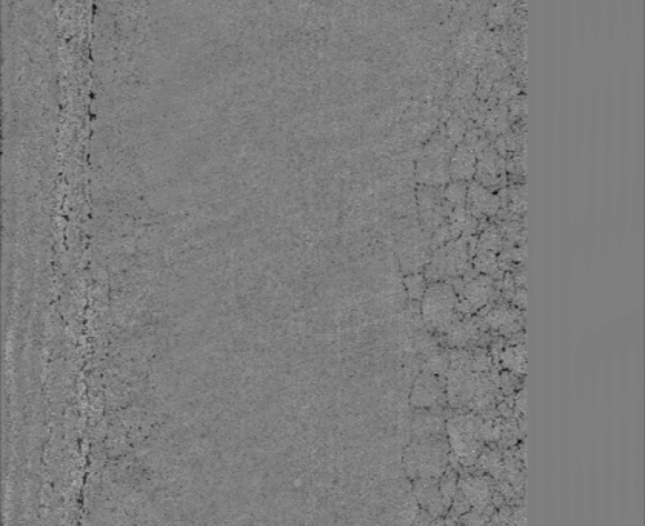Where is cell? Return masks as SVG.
<instances>
[{
	"label": "cell",
	"instance_id": "27",
	"mask_svg": "<svg viewBox=\"0 0 645 526\" xmlns=\"http://www.w3.org/2000/svg\"><path fill=\"white\" fill-rule=\"evenodd\" d=\"M467 134V128L465 124L461 119H451L449 124H447V133L445 136L449 137V140L454 145L459 143L465 139Z\"/></svg>",
	"mask_w": 645,
	"mask_h": 526
},
{
	"label": "cell",
	"instance_id": "8",
	"mask_svg": "<svg viewBox=\"0 0 645 526\" xmlns=\"http://www.w3.org/2000/svg\"><path fill=\"white\" fill-rule=\"evenodd\" d=\"M462 299L458 300V312L462 314H472V312L487 307L488 302L495 297L496 285L493 277L476 276L473 279H467L464 286L461 288Z\"/></svg>",
	"mask_w": 645,
	"mask_h": 526
},
{
	"label": "cell",
	"instance_id": "14",
	"mask_svg": "<svg viewBox=\"0 0 645 526\" xmlns=\"http://www.w3.org/2000/svg\"><path fill=\"white\" fill-rule=\"evenodd\" d=\"M476 163H477V154L476 151L468 147V145H459L453 149L450 163H449V173L450 179L458 182H465L474 177L476 173Z\"/></svg>",
	"mask_w": 645,
	"mask_h": 526
},
{
	"label": "cell",
	"instance_id": "19",
	"mask_svg": "<svg viewBox=\"0 0 645 526\" xmlns=\"http://www.w3.org/2000/svg\"><path fill=\"white\" fill-rule=\"evenodd\" d=\"M449 367H450V353H444L442 349H436L435 353H431L425 357L423 371L431 372V374L445 377L447 371H449Z\"/></svg>",
	"mask_w": 645,
	"mask_h": 526
},
{
	"label": "cell",
	"instance_id": "29",
	"mask_svg": "<svg viewBox=\"0 0 645 526\" xmlns=\"http://www.w3.org/2000/svg\"><path fill=\"white\" fill-rule=\"evenodd\" d=\"M439 520H441V517L439 518L433 517L431 514H428L427 511L422 509L421 513L417 514L413 526H439Z\"/></svg>",
	"mask_w": 645,
	"mask_h": 526
},
{
	"label": "cell",
	"instance_id": "21",
	"mask_svg": "<svg viewBox=\"0 0 645 526\" xmlns=\"http://www.w3.org/2000/svg\"><path fill=\"white\" fill-rule=\"evenodd\" d=\"M404 285H405L407 294H408L410 299L416 300V302L422 300V297H423L425 291H427V286H428L427 277H425V274H422V272L407 274L405 280H404Z\"/></svg>",
	"mask_w": 645,
	"mask_h": 526
},
{
	"label": "cell",
	"instance_id": "15",
	"mask_svg": "<svg viewBox=\"0 0 645 526\" xmlns=\"http://www.w3.org/2000/svg\"><path fill=\"white\" fill-rule=\"evenodd\" d=\"M484 322L493 330L510 335L521 330V314L508 305H496L484 317Z\"/></svg>",
	"mask_w": 645,
	"mask_h": 526
},
{
	"label": "cell",
	"instance_id": "2",
	"mask_svg": "<svg viewBox=\"0 0 645 526\" xmlns=\"http://www.w3.org/2000/svg\"><path fill=\"white\" fill-rule=\"evenodd\" d=\"M459 295L451 282H431L421 300V316L430 331L445 333L456 322Z\"/></svg>",
	"mask_w": 645,
	"mask_h": 526
},
{
	"label": "cell",
	"instance_id": "32",
	"mask_svg": "<svg viewBox=\"0 0 645 526\" xmlns=\"http://www.w3.org/2000/svg\"><path fill=\"white\" fill-rule=\"evenodd\" d=\"M439 526H464V525H459L456 522V518L449 517V518H445V520H442V518H441V520H439Z\"/></svg>",
	"mask_w": 645,
	"mask_h": 526
},
{
	"label": "cell",
	"instance_id": "9",
	"mask_svg": "<svg viewBox=\"0 0 645 526\" xmlns=\"http://www.w3.org/2000/svg\"><path fill=\"white\" fill-rule=\"evenodd\" d=\"M474 177L477 179V184L488 189L498 188L504 184L505 163L495 148L485 147L482 151L477 152Z\"/></svg>",
	"mask_w": 645,
	"mask_h": 526
},
{
	"label": "cell",
	"instance_id": "7",
	"mask_svg": "<svg viewBox=\"0 0 645 526\" xmlns=\"http://www.w3.org/2000/svg\"><path fill=\"white\" fill-rule=\"evenodd\" d=\"M410 403L416 409H442L447 405L445 377L422 371L412 388Z\"/></svg>",
	"mask_w": 645,
	"mask_h": 526
},
{
	"label": "cell",
	"instance_id": "24",
	"mask_svg": "<svg viewBox=\"0 0 645 526\" xmlns=\"http://www.w3.org/2000/svg\"><path fill=\"white\" fill-rule=\"evenodd\" d=\"M477 459L481 460V465H482V468L485 471H488L490 474H493L495 477H500L502 476V472L505 469L504 467V462H502V457L499 455V453L496 451H482L481 455L477 457Z\"/></svg>",
	"mask_w": 645,
	"mask_h": 526
},
{
	"label": "cell",
	"instance_id": "3",
	"mask_svg": "<svg viewBox=\"0 0 645 526\" xmlns=\"http://www.w3.org/2000/svg\"><path fill=\"white\" fill-rule=\"evenodd\" d=\"M482 423L484 418L472 413H461L447 418L445 434L450 451L465 467H472L482 453Z\"/></svg>",
	"mask_w": 645,
	"mask_h": 526
},
{
	"label": "cell",
	"instance_id": "4",
	"mask_svg": "<svg viewBox=\"0 0 645 526\" xmlns=\"http://www.w3.org/2000/svg\"><path fill=\"white\" fill-rule=\"evenodd\" d=\"M470 262H472V254H470L468 239H453L435 249L425 270V277L431 282L458 279L470 270L472 266Z\"/></svg>",
	"mask_w": 645,
	"mask_h": 526
},
{
	"label": "cell",
	"instance_id": "11",
	"mask_svg": "<svg viewBox=\"0 0 645 526\" xmlns=\"http://www.w3.org/2000/svg\"><path fill=\"white\" fill-rule=\"evenodd\" d=\"M458 490L464 494L470 506L476 511L488 509L493 502V488L487 477L464 476L459 478Z\"/></svg>",
	"mask_w": 645,
	"mask_h": 526
},
{
	"label": "cell",
	"instance_id": "28",
	"mask_svg": "<svg viewBox=\"0 0 645 526\" xmlns=\"http://www.w3.org/2000/svg\"><path fill=\"white\" fill-rule=\"evenodd\" d=\"M488 520H490V509H485V511L470 509L467 514L462 516V523H464V526H487Z\"/></svg>",
	"mask_w": 645,
	"mask_h": 526
},
{
	"label": "cell",
	"instance_id": "17",
	"mask_svg": "<svg viewBox=\"0 0 645 526\" xmlns=\"http://www.w3.org/2000/svg\"><path fill=\"white\" fill-rule=\"evenodd\" d=\"M447 225L450 228L451 238L459 239L465 238V235L472 234L477 225V219L468 211L465 207H456L453 208L449 219H447Z\"/></svg>",
	"mask_w": 645,
	"mask_h": 526
},
{
	"label": "cell",
	"instance_id": "5",
	"mask_svg": "<svg viewBox=\"0 0 645 526\" xmlns=\"http://www.w3.org/2000/svg\"><path fill=\"white\" fill-rule=\"evenodd\" d=\"M451 152L453 143L447 136H437L425 145L416 166V177L421 185L442 187L449 184V163Z\"/></svg>",
	"mask_w": 645,
	"mask_h": 526
},
{
	"label": "cell",
	"instance_id": "26",
	"mask_svg": "<svg viewBox=\"0 0 645 526\" xmlns=\"http://www.w3.org/2000/svg\"><path fill=\"white\" fill-rule=\"evenodd\" d=\"M507 125L508 124H507V112L505 111L495 110V111L488 114L487 119H485V126H487L488 131L493 133V134L504 133L507 129Z\"/></svg>",
	"mask_w": 645,
	"mask_h": 526
},
{
	"label": "cell",
	"instance_id": "31",
	"mask_svg": "<svg viewBox=\"0 0 645 526\" xmlns=\"http://www.w3.org/2000/svg\"><path fill=\"white\" fill-rule=\"evenodd\" d=\"M514 408L516 411H518V413H526V390H522L519 391V394L516 395V399H514Z\"/></svg>",
	"mask_w": 645,
	"mask_h": 526
},
{
	"label": "cell",
	"instance_id": "25",
	"mask_svg": "<svg viewBox=\"0 0 645 526\" xmlns=\"http://www.w3.org/2000/svg\"><path fill=\"white\" fill-rule=\"evenodd\" d=\"M502 247V235L495 228H488L481 235V239L477 240V251H491L496 253Z\"/></svg>",
	"mask_w": 645,
	"mask_h": 526
},
{
	"label": "cell",
	"instance_id": "22",
	"mask_svg": "<svg viewBox=\"0 0 645 526\" xmlns=\"http://www.w3.org/2000/svg\"><path fill=\"white\" fill-rule=\"evenodd\" d=\"M458 482H459V477L456 472L451 469H447L444 472V476L439 478V490H441L442 499H444L447 508H450L454 495H456L458 492Z\"/></svg>",
	"mask_w": 645,
	"mask_h": 526
},
{
	"label": "cell",
	"instance_id": "18",
	"mask_svg": "<svg viewBox=\"0 0 645 526\" xmlns=\"http://www.w3.org/2000/svg\"><path fill=\"white\" fill-rule=\"evenodd\" d=\"M500 362L504 367L514 376H523L527 371V351L526 345L516 343V345L507 346L500 353Z\"/></svg>",
	"mask_w": 645,
	"mask_h": 526
},
{
	"label": "cell",
	"instance_id": "16",
	"mask_svg": "<svg viewBox=\"0 0 645 526\" xmlns=\"http://www.w3.org/2000/svg\"><path fill=\"white\" fill-rule=\"evenodd\" d=\"M444 334L449 346L465 348L476 340H479L481 326L474 319H458Z\"/></svg>",
	"mask_w": 645,
	"mask_h": 526
},
{
	"label": "cell",
	"instance_id": "20",
	"mask_svg": "<svg viewBox=\"0 0 645 526\" xmlns=\"http://www.w3.org/2000/svg\"><path fill=\"white\" fill-rule=\"evenodd\" d=\"M467 194L468 188L465 185V182L454 180L450 182V184H447L444 188V197L451 208L464 207L467 202Z\"/></svg>",
	"mask_w": 645,
	"mask_h": 526
},
{
	"label": "cell",
	"instance_id": "23",
	"mask_svg": "<svg viewBox=\"0 0 645 526\" xmlns=\"http://www.w3.org/2000/svg\"><path fill=\"white\" fill-rule=\"evenodd\" d=\"M474 266L481 274L495 277V274L499 270V262L496 258V254L491 253V251H477V254L474 257Z\"/></svg>",
	"mask_w": 645,
	"mask_h": 526
},
{
	"label": "cell",
	"instance_id": "1",
	"mask_svg": "<svg viewBox=\"0 0 645 526\" xmlns=\"http://www.w3.org/2000/svg\"><path fill=\"white\" fill-rule=\"evenodd\" d=\"M450 444L444 436L413 439L405 449L404 465L407 476L417 478H441L449 469Z\"/></svg>",
	"mask_w": 645,
	"mask_h": 526
},
{
	"label": "cell",
	"instance_id": "6",
	"mask_svg": "<svg viewBox=\"0 0 645 526\" xmlns=\"http://www.w3.org/2000/svg\"><path fill=\"white\" fill-rule=\"evenodd\" d=\"M417 205H419L421 224L425 231L433 233L449 219L451 207L447 203L444 191L439 187L421 185L417 191Z\"/></svg>",
	"mask_w": 645,
	"mask_h": 526
},
{
	"label": "cell",
	"instance_id": "30",
	"mask_svg": "<svg viewBox=\"0 0 645 526\" xmlns=\"http://www.w3.org/2000/svg\"><path fill=\"white\" fill-rule=\"evenodd\" d=\"M507 526H526V508H518L512 513Z\"/></svg>",
	"mask_w": 645,
	"mask_h": 526
},
{
	"label": "cell",
	"instance_id": "13",
	"mask_svg": "<svg viewBox=\"0 0 645 526\" xmlns=\"http://www.w3.org/2000/svg\"><path fill=\"white\" fill-rule=\"evenodd\" d=\"M447 417L442 409H417L413 421V436L414 439L435 437L445 434Z\"/></svg>",
	"mask_w": 645,
	"mask_h": 526
},
{
	"label": "cell",
	"instance_id": "12",
	"mask_svg": "<svg viewBox=\"0 0 645 526\" xmlns=\"http://www.w3.org/2000/svg\"><path fill=\"white\" fill-rule=\"evenodd\" d=\"M467 203H468V211L472 212L476 219H479V217L498 214L500 205H502V200H500V197L493 193L491 189L485 188L481 184L474 182V184L468 187Z\"/></svg>",
	"mask_w": 645,
	"mask_h": 526
},
{
	"label": "cell",
	"instance_id": "10",
	"mask_svg": "<svg viewBox=\"0 0 645 526\" xmlns=\"http://www.w3.org/2000/svg\"><path fill=\"white\" fill-rule=\"evenodd\" d=\"M413 492L417 503L423 511L433 517H442L449 513L445 506L441 490H439V478H417L414 480Z\"/></svg>",
	"mask_w": 645,
	"mask_h": 526
}]
</instances>
